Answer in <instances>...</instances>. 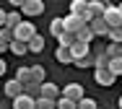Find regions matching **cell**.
<instances>
[{"label":"cell","instance_id":"1","mask_svg":"<svg viewBox=\"0 0 122 109\" xmlns=\"http://www.w3.org/2000/svg\"><path fill=\"white\" fill-rule=\"evenodd\" d=\"M104 21L109 24V29H122V10L120 5H107V13H104Z\"/></svg>","mask_w":122,"mask_h":109},{"label":"cell","instance_id":"2","mask_svg":"<svg viewBox=\"0 0 122 109\" xmlns=\"http://www.w3.org/2000/svg\"><path fill=\"white\" fill-rule=\"evenodd\" d=\"M42 13H44V3L42 0H24L21 3V16L34 18V16H42Z\"/></svg>","mask_w":122,"mask_h":109},{"label":"cell","instance_id":"3","mask_svg":"<svg viewBox=\"0 0 122 109\" xmlns=\"http://www.w3.org/2000/svg\"><path fill=\"white\" fill-rule=\"evenodd\" d=\"M16 36H18V42H26V44H29V42L36 36V26H34L31 21H24L21 26L16 29Z\"/></svg>","mask_w":122,"mask_h":109},{"label":"cell","instance_id":"4","mask_svg":"<svg viewBox=\"0 0 122 109\" xmlns=\"http://www.w3.org/2000/svg\"><path fill=\"white\" fill-rule=\"evenodd\" d=\"M62 96L65 99H70V101H81V99H86V94H83V86L81 83H68L65 88H62Z\"/></svg>","mask_w":122,"mask_h":109},{"label":"cell","instance_id":"5","mask_svg":"<svg viewBox=\"0 0 122 109\" xmlns=\"http://www.w3.org/2000/svg\"><path fill=\"white\" fill-rule=\"evenodd\" d=\"M26 94V86L21 81H16V78H10V81H5V96H10L13 101L18 99V96H24Z\"/></svg>","mask_w":122,"mask_h":109},{"label":"cell","instance_id":"6","mask_svg":"<svg viewBox=\"0 0 122 109\" xmlns=\"http://www.w3.org/2000/svg\"><path fill=\"white\" fill-rule=\"evenodd\" d=\"M62 24H65V31H70V34H78L83 26H88L81 16H73V13H68V16L62 18Z\"/></svg>","mask_w":122,"mask_h":109},{"label":"cell","instance_id":"7","mask_svg":"<svg viewBox=\"0 0 122 109\" xmlns=\"http://www.w3.org/2000/svg\"><path fill=\"white\" fill-rule=\"evenodd\" d=\"M94 81L99 83V86H112V83L117 81V75L109 70V68H104V70H96V75H94Z\"/></svg>","mask_w":122,"mask_h":109},{"label":"cell","instance_id":"8","mask_svg":"<svg viewBox=\"0 0 122 109\" xmlns=\"http://www.w3.org/2000/svg\"><path fill=\"white\" fill-rule=\"evenodd\" d=\"M88 26H91V31H94L96 36H109V31H112V29H109V24H107L104 18H94Z\"/></svg>","mask_w":122,"mask_h":109},{"label":"cell","instance_id":"9","mask_svg":"<svg viewBox=\"0 0 122 109\" xmlns=\"http://www.w3.org/2000/svg\"><path fill=\"white\" fill-rule=\"evenodd\" d=\"M60 96H62V91H60L55 83H44V86H42V99H52V101H57Z\"/></svg>","mask_w":122,"mask_h":109},{"label":"cell","instance_id":"10","mask_svg":"<svg viewBox=\"0 0 122 109\" xmlns=\"http://www.w3.org/2000/svg\"><path fill=\"white\" fill-rule=\"evenodd\" d=\"M107 5H109V3H101V0H91V3H88V13H91L94 18H104V13H107Z\"/></svg>","mask_w":122,"mask_h":109},{"label":"cell","instance_id":"11","mask_svg":"<svg viewBox=\"0 0 122 109\" xmlns=\"http://www.w3.org/2000/svg\"><path fill=\"white\" fill-rule=\"evenodd\" d=\"M70 52H73L75 60H83V57L91 54V44H86V42H75V47L70 50Z\"/></svg>","mask_w":122,"mask_h":109},{"label":"cell","instance_id":"12","mask_svg":"<svg viewBox=\"0 0 122 109\" xmlns=\"http://www.w3.org/2000/svg\"><path fill=\"white\" fill-rule=\"evenodd\" d=\"M13 109H36V99H31V96H18L16 101H13Z\"/></svg>","mask_w":122,"mask_h":109},{"label":"cell","instance_id":"13","mask_svg":"<svg viewBox=\"0 0 122 109\" xmlns=\"http://www.w3.org/2000/svg\"><path fill=\"white\" fill-rule=\"evenodd\" d=\"M55 57H57V62H62V65H70V62H75V57L70 50H65V47H57L55 50Z\"/></svg>","mask_w":122,"mask_h":109},{"label":"cell","instance_id":"14","mask_svg":"<svg viewBox=\"0 0 122 109\" xmlns=\"http://www.w3.org/2000/svg\"><path fill=\"white\" fill-rule=\"evenodd\" d=\"M70 13L83 18V16L88 13V3H86V0H73V3H70Z\"/></svg>","mask_w":122,"mask_h":109},{"label":"cell","instance_id":"15","mask_svg":"<svg viewBox=\"0 0 122 109\" xmlns=\"http://www.w3.org/2000/svg\"><path fill=\"white\" fill-rule=\"evenodd\" d=\"M44 78H47V70L42 68V65H34L31 68V83H39V86H44Z\"/></svg>","mask_w":122,"mask_h":109},{"label":"cell","instance_id":"16","mask_svg":"<svg viewBox=\"0 0 122 109\" xmlns=\"http://www.w3.org/2000/svg\"><path fill=\"white\" fill-rule=\"evenodd\" d=\"M49 34H52L55 39H60V36L65 34V24H62V18H52V24H49Z\"/></svg>","mask_w":122,"mask_h":109},{"label":"cell","instance_id":"17","mask_svg":"<svg viewBox=\"0 0 122 109\" xmlns=\"http://www.w3.org/2000/svg\"><path fill=\"white\" fill-rule=\"evenodd\" d=\"M57 42H60V47H65V50H73V47H75V42H78V36H75V34H70V31H65V34L57 39Z\"/></svg>","mask_w":122,"mask_h":109},{"label":"cell","instance_id":"18","mask_svg":"<svg viewBox=\"0 0 122 109\" xmlns=\"http://www.w3.org/2000/svg\"><path fill=\"white\" fill-rule=\"evenodd\" d=\"M42 50H44V39H42V36L36 34V36H34V39L29 42V54H39Z\"/></svg>","mask_w":122,"mask_h":109},{"label":"cell","instance_id":"19","mask_svg":"<svg viewBox=\"0 0 122 109\" xmlns=\"http://www.w3.org/2000/svg\"><path fill=\"white\" fill-rule=\"evenodd\" d=\"M109 65H112V57L107 54V50L99 52V54H96V70H104V68H109Z\"/></svg>","mask_w":122,"mask_h":109},{"label":"cell","instance_id":"20","mask_svg":"<svg viewBox=\"0 0 122 109\" xmlns=\"http://www.w3.org/2000/svg\"><path fill=\"white\" fill-rule=\"evenodd\" d=\"M16 81H21L24 86H29L31 83V68H18L16 70Z\"/></svg>","mask_w":122,"mask_h":109},{"label":"cell","instance_id":"21","mask_svg":"<svg viewBox=\"0 0 122 109\" xmlns=\"http://www.w3.org/2000/svg\"><path fill=\"white\" fill-rule=\"evenodd\" d=\"M73 65L81 68V70H83V68H96V54H88V57H83V60H75Z\"/></svg>","mask_w":122,"mask_h":109},{"label":"cell","instance_id":"22","mask_svg":"<svg viewBox=\"0 0 122 109\" xmlns=\"http://www.w3.org/2000/svg\"><path fill=\"white\" fill-rule=\"evenodd\" d=\"M0 39H3V42H5V44H13V42H16V39H18V36H16V29H0Z\"/></svg>","mask_w":122,"mask_h":109},{"label":"cell","instance_id":"23","mask_svg":"<svg viewBox=\"0 0 122 109\" xmlns=\"http://www.w3.org/2000/svg\"><path fill=\"white\" fill-rule=\"evenodd\" d=\"M75 36H78V42H86V44H91V39H94L96 34L91 31V26H83L81 31H78V34H75Z\"/></svg>","mask_w":122,"mask_h":109},{"label":"cell","instance_id":"24","mask_svg":"<svg viewBox=\"0 0 122 109\" xmlns=\"http://www.w3.org/2000/svg\"><path fill=\"white\" fill-rule=\"evenodd\" d=\"M10 52H13V54H29V44H26V42H18V39H16V42L10 44Z\"/></svg>","mask_w":122,"mask_h":109},{"label":"cell","instance_id":"25","mask_svg":"<svg viewBox=\"0 0 122 109\" xmlns=\"http://www.w3.org/2000/svg\"><path fill=\"white\" fill-rule=\"evenodd\" d=\"M21 24H24V18H21V13H8V24H5L8 29H18Z\"/></svg>","mask_w":122,"mask_h":109},{"label":"cell","instance_id":"26","mask_svg":"<svg viewBox=\"0 0 122 109\" xmlns=\"http://www.w3.org/2000/svg\"><path fill=\"white\" fill-rule=\"evenodd\" d=\"M36 109H57V101H52V99H36Z\"/></svg>","mask_w":122,"mask_h":109},{"label":"cell","instance_id":"27","mask_svg":"<svg viewBox=\"0 0 122 109\" xmlns=\"http://www.w3.org/2000/svg\"><path fill=\"white\" fill-rule=\"evenodd\" d=\"M107 54H109L112 60L122 57V44H109V47H107Z\"/></svg>","mask_w":122,"mask_h":109},{"label":"cell","instance_id":"28","mask_svg":"<svg viewBox=\"0 0 122 109\" xmlns=\"http://www.w3.org/2000/svg\"><path fill=\"white\" fill-rule=\"evenodd\" d=\"M57 109H78V104L70 101V99H65V96H60L57 99Z\"/></svg>","mask_w":122,"mask_h":109},{"label":"cell","instance_id":"29","mask_svg":"<svg viewBox=\"0 0 122 109\" xmlns=\"http://www.w3.org/2000/svg\"><path fill=\"white\" fill-rule=\"evenodd\" d=\"M109 39H112V44H122V29H112Z\"/></svg>","mask_w":122,"mask_h":109},{"label":"cell","instance_id":"30","mask_svg":"<svg viewBox=\"0 0 122 109\" xmlns=\"http://www.w3.org/2000/svg\"><path fill=\"white\" fill-rule=\"evenodd\" d=\"M109 70H112L114 75H122V57H117V60H112V65H109Z\"/></svg>","mask_w":122,"mask_h":109},{"label":"cell","instance_id":"31","mask_svg":"<svg viewBox=\"0 0 122 109\" xmlns=\"http://www.w3.org/2000/svg\"><path fill=\"white\" fill-rule=\"evenodd\" d=\"M78 109H96V101L86 96V99H81V101H78Z\"/></svg>","mask_w":122,"mask_h":109},{"label":"cell","instance_id":"32","mask_svg":"<svg viewBox=\"0 0 122 109\" xmlns=\"http://www.w3.org/2000/svg\"><path fill=\"white\" fill-rule=\"evenodd\" d=\"M5 24H8V10L0 8V29H5Z\"/></svg>","mask_w":122,"mask_h":109},{"label":"cell","instance_id":"33","mask_svg":"<svg viewBox=\"0 0 122 109\" xmlns=\"http://www.w3.org/2000/svg\"><path fill=\"white\" fill-rule=\"evenodd\" d=\"M8 50H10V44H5V42L0 39V54H3V52H8Z\"/></svg>","mask_w":122,"mask_h":109},{"label":"cell","instance_id":"34","mask_svg":"<svg viewBox=\"0 0 122 109\" xmlns=\"http://www.w3.org/2000/svg\"><path fill=\"white\" fill-rule=\"evenodd\" d=\"M5 70H8V65H5V60H0V75H5Z\"/></svg>","mask_w":122,"mask_h":109},{"label":"cell","instance_id":"35","mask_svg":"<svg viewBox=\"0 0 122 109\" xmlns=\"http://www.w3.org/2000/svg\"><path fill=\"white\" fill-rule=\"evenodd\" d=\"M117 104H120V109H122V96H120V101H117Z\"/></svg>","mask_w":122,"mask_h":109},{"label":"cell","instance_id":"36","mask_svg":"<svg viewBox=\"0 0 122 109\" xmlns=\"http://www.w3.org/2000/svg\"><path fill=\"white\" fill-rule=\"evenodd\" d=\"M120 10H122V5H120Z\"/></svg>","mask_w":122,"mask_h":109}]
</instances>
